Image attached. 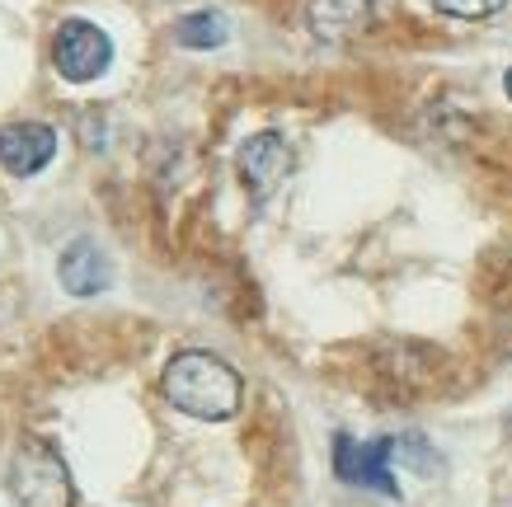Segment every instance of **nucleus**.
Instances as JSON below:
<instances>
[{
	"label": "nucleus",
	"instance_id": "1",
	"mask_svg": "<svg viewBox=\"0 0 512 507\" xmlns=\"http://www.w3.org/2000/svg\"><path fill=\"white\" fill-rule=\"evenodd\" d=\"M240 395H245V385H240L235 367H226L217 353L188 348V353H174L165 367V400L188 418H202V423L235 418Z\"/></svg>",
	"mask_w": 512,
	"mask_h": 507
},
{
	"label": "nucleus",
	"instance_id": "2",
	"mask_svg": "<svg viewBox=\"0 0 512 507\" xmlns=\"http://www.w3.org/2000/svg\"><path fill=\"white\" fill-rule=\"evenodd\" d=\"M10 493H15L19 507H71L76 503L71 470H66V461L43 437L19 442L15 461H10Z\"/></svg>",
	"mask_w": 512,
	"mask_h": 507
},
{
	"label": "nucleus",
	"instance_id": "3",
	"mask_svg": "<svg viewBox=\"0 0 512 507\" xmlns=\"http://www.w3.org/2000/svg\"><path fill=\"white\" fill-rule=\"evenodd\" d=\"M113 62V38L90 19H66L57 38H52V66L57 76L71 85H90L109 71Z\"/></svg>",
	"mask_w": 512,
	"mask_h": 507
},
{
	"label": "nucleus",
	"instance_id": "4",
	"mask_svg": "<svg viewBox=\"0 0 512 507\" xmlns=\"http://www.w3.org/2000/svg\"><path fill=\"white\" fill-rule=\"evenodd\" d=\"M390 461H395V437H376V442H353L348 432L334 437V475L343 484H362V489H376L386 498H400Z\"/></svg>",
	"mask_w": 512,
	"mask_h": 507
},
{
	"label": "nucleus",
	"instance_id": "5",
	"mask_svg": "<svg viewBox=\"0 0 512 507\" xmlns=\"http://www.w3.org/2000/svg\"><path fill=\"white\" fill-rule=\"evenodd\" d=\"M235 169H240V184H245L249 198L264 202L273 188L287 179V169H292V146L278 137V132H259V137H249L235 155Z\"/></svg>",
	"mask_w": 512,
	"mask_h": 507
},
{
	"label": "nucleus",
	"instance_id": "6",
	"mask_svg": "<svg viewBox=\"0 0 512 507\" xmlns=\"http://www.w3.org/2000/svg\"><path fill=\"white\" fill-rule=\"evenodd\" d=\"M57 155V132L47 123H10L0 127V165L29 179L38 169H47V160Z\"/></svg>",
	"mask_w": 512,
	"mask_h": 507
},
{
	"label": "nucleus",
	"instance_id": "7",
	"mask_svg": "<svg viewBox=\"0 0 512 507\" xmlns=\"http://www.w3.org/2000/svg\"><path fill=\"white\" fill-rule=\"evenodd\" d=\"M306 19L320 43H348L376 24V0H311Z\"/></svg>",
	"mask_w": 512,
	"mask_h": 507
},
{
	"label": "nucleus",
	"instance_id": "8",
	"mask_svg": "<svg viewBox=\"0 0 512 507\" xmlns=\"http://www.w3.org/2000/svg\"><path fill=\"white\" fill-rule=\"evenodd\" d=\"M57 277H62V287L71 296H99L104 287L113 282V263L109 254L94 245V240H71V245L62 249V259H57Z\"/></svg>",
	"mask_w": 512,
	"mask_h": 507
},
{
	"label": "nucleus",
	"instance_id": "9",
	"mask_svg": "<svg viewBox=\"0 0 512 507\" xmlns=\"http://www.w3.org/2000/svg\"><path fill=\"white\" fill-rule=\"evenodd\" d=\"M226 38H231V24H226L221 10H193V15H184L174 24V43L193 47V52H212V47H221Z\"/></svg>",
	"mask_w": 512,
	"mask_h": 507
},
{
	"label": "nucleus",
	"instance_id": "10",
	"mask_svg": "<svg viewBox=\"0 0 512 507\" xmlns=\"http://www.w3.org/2000/svg\"><path fill=\"white\" fill-rule=\"evenodd\" d=\"M433 5L451 19H489V15H498L508 0H433Z\"/></svg>",
	"mask_w": 512,
	"mask_h": 507
},
{
	"label": "nucleus",
	"instance_id": "11",
	"mask_svg": "<svg viewBox=\"0 0 512 507\" xmlns=\"http://www.w3.org/2000/svg\"><path fill=\"white\" fill-rule=\"evenodd\" d=\"M503 90H508V94H512V71H508V76H503Z\"/></svg>",
	"mask_w": 512,
	"mask_h": 507
}]
</instances>
